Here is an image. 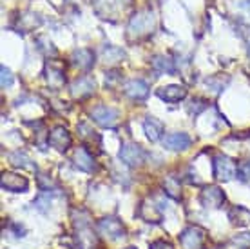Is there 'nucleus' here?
Listing matches in <instances>:
<instances>
[{
    "label": "nucleus",
    "mask_w": 250,
    "mask_h": 249,
    "mask_svg": "<svg viewBox=\"0 0 250 249\" xmlns=\"http://www.w3.org/2000/svg\"><path fill=\"white\" fill-rule=\"evenodd\" d=\"M47 142H49L51 148H55L57 151H67L69 146H71V135H69V131L62 125H58L55 129L49 133V137H47Z\"/></svg>",
    "instance_id": "nucleus-10"
},
{
    "label": "nucleus",
    "mask_w": 250,
    "mask_h": 249,
    "mask_svg": "<svg viewBox=\"0 0 250 249\" xmlns=\"http://www.w3.org/2000/svg\"><path fill=\"white\" fill-rule=\"evenodd\" d=\"M96 231L100 233L102 237L109 238V240H116V238H122L125 235L124 224L120 222L118 218H114V217L102 218L100 222L96 224Z\"/></svg>",
    "instance_id": "nucleus-3"
},
{
    "label": "nucleus",
    "mask_w": 250,
    "mask_h": 249,
    "mask_svg": "<svg viewBox=\"0 0 250 249\" xmlns=\"http://www.w3.org/2000/svg\"><path fill=\"white\" fill-rule=\"evenodd\" d=\"M163 189H165V193L169 195L170 199H182V186H180V180L174 178V176H167L163 180Z\"/></svg>",
    "instance_id": "nucleus-20"
},
{
    "label": "nucleus",
    "mask_w": 250,
    "mask_h": 249,
    "mask_svg": "<svg viewBox=\"0 0 250 249\" xmlns=\"http://www.w3.org/2000/svg\"><path fill=\"white\" fill-rule=\"evenodd\" d=\"M125 56V53L120 48H114V46H107L105 50H104V60L107 64H116L120 62L122 58Z\"/></svg>",
    "instance_id": "nucleus-23"
},
{
    "label": "nucleus",
    "mask_w": 250,
    "mask_h": 249,
    "mask_svg": "<svg viewBox=\"0 0 250 249\" xmlns=\"http://www.w3.org/2000/svg\"><path fill=\"white\" fill-rule=\"evenodd\" d=\"M73 64L78 69L89 71L94 66V53L91 50H76L73 53Z\"/></svg>",
    "instance_id": "nucleus-17"
},
{
    "label": "nucleus",
    "mask_w": 250,
    "mask_h": 249,
    "mask_svg": "<svg viewBox=\"0 0 250 249\" xmlns=\"http://www.w3.org/2000/svg\"><path fill=\"white\" fill-rule=\"evenodd\" d=\"M238 173L241 180H250V160H245L238 166Z\"/></svg>",
    "instance_id": "nucleus-27"
},
{
    "label": "nucleus",
    "mask_w": 250,
    "mask_h": 249,
    "mask_svg": "<svg viewBox=\"0 0 250 249\" xmlns=\"http://www.w3.org/2000/svg\"><path fill=\"white\" fill-rule=\"evenodd\" d=\"M91 117L102 127H114L118 124V111L109 106H96L91 111Z\"/></svg>",
    "instance_id": "nucleus-6"
},
{
    "label": "nucleus",
    "mask_w": 250,
    "mask_h": 249,
    "mask_svg": "<svg viewBox=\"0 0 250 249\" xmlns=\"http://www.w3.org/2000/svg\"><path fill=\"white\" fill-rule=\"evenodd\" d=\"M127 249H136V248H127Z\"/></svg>",
    "instance_id": "nucleus-30"
},
{
    "label": "nucleus",
    "mask_w": 250,
    "mask_h": 249,
    "mask_svg": "<svg viewBox=\"0 0 250 249\" xmlns=\"http://www.w3.org/2000/svg\"><path fill=\"white\" fill-rule=\"evenodd\" d=\"M45 78H47V84L51 87H58L63 86V82H65V76H63V69L60 66H55V64H47V68H45Z\"/></svg>",
    "instance_id": "nucleus-18"
},
{
    "label": "nucleus",
    "mask_w": 250,
    "mask_h": 249,
    "mask_svg": "<svg viewBox=\"0 0 250 249\" xmlns=\"http://www.w3.org/2000/svg\"><path fill=\"white\" fill-rule=\"evenodd\" d=\"M156 95L160 97L162 100H165V102H180V100H183L185 97H187V89L183 86H167V87H162V89H158Z\"/></svg>",
    "instance_id": "nucleus-15"
},
{
    "label": "nucleus",
    "mask_w": 250,
    "mask_h": 249,
    "mask_svg": "<svg viewBox=\"0 0 250 249\" xmlns=\"http://www.w3.org/2000/svg\"><path fill=\"white\" fill-rule=\"evenodd\" d=\"M145 156H147V153L138 144H124L120 149V160L131 168L142 166L145 162Z\"/></svg>",
    "instance_id": "nucleus-4"
},
{
    "label": "nucleus",
    "mask_w": 250,
    "mask_h": 249,
    "mask_svg": "<svg viewBox=\"0 0 250 249\" xmlns=\"http://www.w3.org/2000/svg\"><path fill=\"white\" fill-rule=\"evenodd\" d=\"M227 82H229V78H221V76H210V78H207L205 80V84H207V87L212 91V93H219L223 87L227 86Z\"/></svg>",
    "instance_id": "nucleus-25"
},
{
    "label": "nucleus",
    "mask_w": 250,
    "mask_h": 249,
    "mask_svg": "<svg viewBox=\"0 0 250 249\" xmlns=\"http://www.w3.org/2000/svg\"><path fill=\"white\" fill-rule=\"evenodd\" d=\"M180 242L185 249H203L205 246V231L198 225H190L182 231Z\"/></svg>",
    "instance_id": "nucleus-5"
},
{
    "label": "nucleus",
    "mask_w": 250,
    "mask_h": 249,
    "mask_svg": "<svg viewBox=\"0 0 250 249\" xmlns=\"http://www.w3.org/2000/svg\"><path fill=\"white\" fill-rule=\"evenodd\" d=\"M9 158H11V162L15 164V166H19V168H27V169H31V171H37V166L33 164V160L25 155L24 151H15Z\"/></svg>",
    "instance_id": "nucleus-21"
},
{
    "label": "nucleus",
    "mask_w": 250,
    "mask_h": 249,
    "mask_svg": "<svg viewBox=\"0 0 250 249\" xmlns=\"http://www.w3.org/2000/svg\"><path fill=\"white\" fill-rule=\"evenodd\" d=\"M214 249H225V248H214Z\"/></svg>",
    "instance_id": "nucleus-29"
},
{
    "label": "nucleus",
    "mask_w": 250,
    "mask_h": 249,
    "mask_svg": "<svg viewBox=\"0 0 250 249\" xmlns=\"http://www.w3.org/2000/svg\"><path fill=\"white\" fill-rule=\"evenodd\" d=\"M229 218H230V222L234 225L245 227V225L250 224V211L243 206H234L230 211H229Z\"/></svg>",
    "instance_id": "nucleus-19"
},
{
    "label": "nucleus",
    "mask_w": 250,
    "mask_h": 249,
    "mask_svg": "<svg viewBox=\"0 0 250 249\" xmlns=\"http://www.w3.org/2000/svg\"><path fill=\"white\" fill-rule=\"evenodd\" d=\"M152 68L156 69L158 73H174V64L170 58L167 56H156L154 60H152Z\"/></svg>",
    "instance_id": "nucleus-22"
},
{
    "label": "nucleus",
    "mask_w": 250,
    "mask_h": 249,
    "mask_svg": "<svg viewBox=\"0 0 250 249\" xmlns=\"http://www.w3.org/2000/svg\"><path fill=\"white\" fill-rule=\"evenodd\" d=\"M0 71H2V87H4V89H6V87H11L13 86L11 71H9L6 66H2V68H0Z\"/></svg>",
    "instance_id": "nucleus-26"
},
{
    "label": "nucleus",
    "mask_w": 250,
    "mask_h": 249,
    "mask_svg": "<svg viewBox=\"0 0 250 249\" xmlns=\"http://www.w3.org/2000/svg\"><path fill=\"white\" fill-rule=\"evenodd\" d=\"M163 129H165V127H163L162 120L154 119V117H147V119L144 120V131L150 142H158L163 135Z\"/></svg>",
    "instance_id": "nucleus-16"
},
{
    "label": "nucleus",
    "mask_w": 250,
    "mask_h": 249,
    "mask_svg": "<svg viewBox=\"0 0 250 249\" xmlns=\"http://www.w3.org/2000/svg\"><path fill=\"white\" fill-rule=\"evenodd\" d=\"M124 91L132 100H145L147 95H149V86L144 80H140V78H132V80L125 82Z\"/></svg>",
    "instance_id": "nucleus-14"
},
{
    "label": "nucleus",
    "mask_w": 250,
    "mask_h": 249,
    "mask_svg": "<svg viewBox=\"0 0 250 249\" xmlns=\"http://www.w3.org/2000/svg\"><path fill=\"white\" fill-rule=\"evenodd\" d=\"M94 93V80L89 78V76H82L78 80H75L71 84V95L73 99H87Z\"/></svg>",
    "instance_id": "nucleus-12"
},
{
    "label": "nucleus",
    "mask_w": 250,
    "mask_h": 249,
    "mask_svg": "<svg viewBox=\"0 0 250 249\" xmlns=\"http://www.w3.org/2000/svg\"><path fill=\"white\" fill-rule=\"evenodd\" d=\"M138 215H140L142 220L149 222V224H160V222H162V218H163L160 206H156L152 200H144V202L140 204Z\"/></svg>",
    "instance_id": "nucleus-11"
},
{
    "label": "nucleus",
    "mask_w": 250,
    "mask_h": 249,
    "mask_svg": "<svg viewBox=\"0 0 250 249\" xmlns=\"http://www.w3.org/2000/svg\"><path fill=\"white\" fill-rule=\"evenodd\" d=\"M150 249H174V248L169 242H165V240H156V242L150 244Z\"/></svg>",
    "instance_id": "nucleus-28"
},
{
    "label": "nucleus",
    "mask_w": 250,
    "mask_h": 249,
    "mask_svg": "<svg viewBox=\"0 0 250 249\" xmlns=\"http://www.w3.org/2000/svg\"><path fill=\"white\" fill-rule=\"evenodd\" d=\"M75 166L80 171H85V173H96L98 171V166L94 162V158L85 148H78L75 151Z\"/></svg>",
    "instance_id": "nucleus-13"
},
{
    "label": "nucleus",
    "mask_w": 250,
    "mask_h": 249,
    "mask_svg": "<svg viewBox=\"0 0 250 249\" xmlns=\"http://www.w3.org/2000/svg\"><path fill=\"white\" fill-rule=\"evenodd\" d=\"M238 174V164L225 155H218L214 158V176L218 180L229 182Z\"/></svg>",
    "instance_id": "nucleus-2"
},
{
    "label": "nucleus",
    "mask_w": 250,
    "mask_h": 249,
    "mask_svg": "<svg viewBox=\"0 0 250 249\" xmlns=\"http://www.w3.org/2000/svg\"><path fill=\"white\" fill-rule=\"evenodd\" d=\"M162 144L163 148L169 151H185L190 148L192 140L187 133H169L162 138Z\"/></svg>",
    "instance_id": "nucleus-9"
},
{
    "label": "nucleus",
    "mask_w": 250,
    "mask_h": 249,
    "mask_svg": "<svg viewBox=\"0 0 250 249\" xmlns=\"http://www.w3.org/2000/svg\"><path fill=\"white\" fill-rule=\"evenodd\" d=\"M152 29H154V15L150 11H138L131 19L129 27H127L129 35L136 38L149 35Z\"/></svg>",
    "instance_id": "nucleus-1"
},
{
    "label": "nucleus",
    "mask_w": 250,
    "mask_h": 249,
    "mask_svg": "<svg viewBox=\"0 0 250 249\" xmlns=\"http://www.w3.org/2000/svg\"><path fill=\"white\" fill-rule=\"evenodd\" d=\"M200 202L205 207H208V209H218V207H221L223 206V202H225V193H223L221 187L208 186L201 191Z\"/></svg>",
    "instance_id": "nucleus-7"
},
{
    "label": "nucleus",
    "mask_w": 250,
    "mask_h": 249,
    "mask_svg": "<svg viewBox=\"0 0 250 249\" xmlns=\"http://www.w3.org/2000/svg\"><path fill=\"white\" fill-rule=\"evenodd\" d=\"M0 186L4 191H11V193H24L27 191V186L29 182L25 176H20L17 173H2V180H0Z\"/></svg>",
    "instance_id": "nucleus-8"
},
{
    "label": "nucleus",
    "mask_w": 250,
    "mask_h": 249,
    "mask_svg": "<svg viewBox=\"0 0 250 249\" xmlns=\"http://www.w3.org/2000/svg\"><path fill=\"white\" fill-rule=\"evenodd\" d=\"M230 248L234 249H250V233H238L236 237L230 238Z\"/></svg>",
    "instance_id": "nucleus-24"
}]
</instances>
